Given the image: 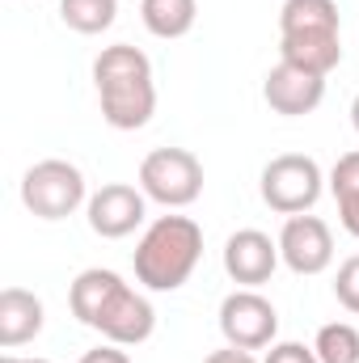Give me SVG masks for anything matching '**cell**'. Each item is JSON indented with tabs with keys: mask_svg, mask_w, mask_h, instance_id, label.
<instances>
[{
	"mask_svg": "<svg viewBox=\"0 0 359 363\" xmlns=\"http://www.w3.org/2000/svg\"><path fill=\"white\" fill-rule=\"evenodd\" d=\"M321 165L304 152H283L267 161L263 178H258V190H263V203L279 216H304L313 211V203L321 199Z\"/></svg>",
	"mask_w": 359,
	"mask_h": 363,
	"instance_id": "cell-6",
	"label": "cell"
},
{
	"mask_svg": "<svg viewBox=\"0 0 359 363\" xmlns=\"http://www.w3.org/2000/svg\"><path fill=\"white\" fill-rule=\"evenodd\" d=\"M263 363H321V359H317V351L304 347V342H270V351H267Z\"/></svg>",
	"mask_w": 359,
	"mask_h": 363,
	"instance_id": "cell-20",
	"label": "cell"
},
{
	"mask_svg": "<svg viewBox=\"0 0 359 363\" xmlns=\"http://www.w3.org/2000/svg\"><path fill=\"white\" fill-rule=\"evenodd\" d=\"M118 17V0H60V21L77 34H101Z\"/></svg>",
	"mask_w": 359,
	"mask_h": 363,
	"instance_id": "cell-16",
	"label": "cell"
},
{
	"mask_svg": "<svg viewBox=\"0 0 359 363\" xmlns=\"http://www.w3.org/2000/svg\"><path fill=\"white\" fill-rule=\"evenodd\" d=\"M89 330H97L106 342H118V347H140L153 338L157 330V308L148 304V296H140L131 283H123V274L110 283L101 308L93 313Z\"/></svg>",
	"mask_w": 359,
	"mask_h": 363,
	"instance_id": "cell-7",
	"label": "cell"
},
{
	"mask_svg": "<svg viewBox=\"0 0 359 363\" xmlns=\"http://www.w3.org/2000/svg\"><path fill=\"white\" fill-rule=\"evenodd\" d=\"M338 220H343V228L359 241V199H343L338 203Z\"/></svg>",
	"mask_w": 359,
	"mask_h": 363,
	"instance_id": "cell-22",
	"label": "cell"
},
{
	"mask_svg": "<svg viewBox=\"0 0 359 363\" xmlns=\"http://www.w3.org/2000/svg\"><path fill=\"white\" fill-rule=\"evenodd\" d=\"M140 190L153 203L182 211L203 194V161L190 148H153L140 161Z\"/></svg>",
	"mask_w": 359,
	"mask_h": 363,
	"instance_id": "cell-5",
	"label": "cell"
},
{
	"mask_svg": "<svg viewBox=\"0 0 359 363\" xmlns=\"http://www.w3.org/2000/svg\"><path fill=\"white\" fill-rule=\"evenodd\" d=\"M114 279H118V274L101 271V267H89V271H81L72 279V287H68V308H72V317H77L81 325L93 321V313L101 308V300H106V291H110Z\"/></svg>",
	"mask_w": 359,
	"mask_h": 363,
	"instance_id": "cell-15",
	"label": "cell"
},
{
	"mask_svg": "<svg viewBox=\"0 0 359 363\" xmlns=\"http://www.w3.org/2000/svg\"><path fill=\"white\" fill-rule=\"evenodd\" d=\"M93 85L101 101V118L114 131H140L157 114L153 60L131 43H114L93 60Z\"/></svg>",
	"mask_w": 359,
	"mask_h": 363,
	"instance_id": "cell-1",
	"label": "cell"
},
{
	"mask_svg": "<svg viewBox=\"0 0 359 363\" xmlns=\"http://www.w3.org/2000/svg\"><path fill=\"white\" fill-rule=\"evenodd\" d=\"M199 0H140V21L153 38H186L194 30Z\"/></svg>",
	"mask_w": 359,
	"mask_h": 363,
	"instance_id": "cell-14",
	"label": "cell"
},
{
	"mask_svg": "<svg viewBox=\"0 0 359 363\" xmlns=\"http://www.w3.org/2000/svg\"><path fill=\"white\" fill-rule=\"evenodd\" d=\"M330 190H334L338 203H343V199H359V148L355 152H343V157L334 161V169H330Z\"/></svg>",
	"mask_w": 359,
	"mask_h": 363,
	"instance_id": "cell-18",
	"label": "cell"
},
{
	"mask_svg": "<svg viewBox=\"0 0 359 363\" xmlns=\"http://www.w3.org/2000/svg\"><path fill=\"white\" fill-rule=\"evenodd\" d=\"M313 351L321 363H359V330L351 321H330L317 330Z\"/></svg>",
	"mask_w": 359,
	"mask_h": 363,
	"instance_id": "cell-17",
	"label": "cell"
},
{
	"mask_svg": "<svg viewBox=\"0 0 359 363\" xmlns=\"http://www.w3.org/2000/svg\"><path fill=\"white\" fill-rule=\"evenodd\" d=\"M0 363H51V359H38V355H34V359H21V355H4Z\"/></svg>",
	"mask_w": 359,
	"mask_h": 363,
	"instance_id": "cell-24",
	"label": "cell"
},
{
	"mask_svg": "<svg viewBox=\"0 0 359 363\" xmlns=\"http://www.w3.org/2000/svg\"><path fill=\"white\" fill-rule=\"evenodd\" d=\"M334 296H338V304H343L347 313L359 317V254L338 267V274H334Z\"/></svg>",
	"mask_w": 359,
	"mask_h": 363,
	"instance_id": "cell-19",
	"label": "cell"
},
{
	"mask_svg": "<svg viewBox=\"0 0 359 363\" xmlns=\"http://www.w3.org/2000/svg\"><path fill=\"white\" fill-rule=\"evenodd\" d=\"M279 262H283L279 258V241H270L267 233H258V228H241V233H233L224 241V271L241 287L270 283V274H275Z\"/></svg>",
	"mask_w": 359,
	"mask_h": 363,
	"instance_id": "cell-12",
	"label": "cell"
},
{
	"mask_svg": "<svg viewBox=\"0 0 359 363\" xmlns=\"http://www.w3.org/2000/svg\"><path fill=\"white\" fill-rule=\"evenodd\" d=\"M43 321H47V308L34 291H26V287H4L0 291V347L4 351H17V347L34 342L43 334Z\"/></svg>",
	"mask_w": 359,
	"mask_h": 363,
	"instance_id": "cell-13",
	"label": "cell"
},
{
	"mask_svg": "<svg viewBox=\"0 0 359 363\" xmlns=\"http://www.w3.org/2000/svg\"><path fill=\"white\" fill-rule=\"evenodd\" d=\"M279 60L330 77L343 64V30L334 0H283L279 9Z\"/></svg>",
	"mask_w": 359,
	"mask_h": 363,
	"instance_id": "cell-2",
	"label": "cell"
},
{
	"mask_svg": "<svg viewBox=\"0 0 359 363\" xmlns=\"http://www.w3.org/2000/svg\"><path fill=\"white\" fill-rule=\"evenodd\" d=\"M279 258L292 274H321L334 262V233L317 216H287L279 228Z\"/></svg>",
	"mask_w": 359,
	"mask_h": 363,
	"instance_id": "cell-9",
	"label": "cell"
},
{
	"mask_svg": "<svg viewBox=\"0 0 359 363\" xmlns=\"http://www.w3.org/2000/svg\"><path fill=\"white\" fill-rule=\"evenodd\" d=\"M203 363H258L250 351H241V347H224V351H211Z\"/></svg>",
	"mask_w": 359,
	"mask_h": 363,
	"instance_id": "cell-23",
	"label": "cell"
},
{
	"mask_svg": "<svg viewBox=\"0 0 359 363\" xmlns=\"http://www.w3.org/2000/svg\"><path fill=\"white\" fill-rule=\"evenodd\" d=\"M263 97H267V106L275 114L300 118V114H313V110L326 101V77L279 60L267 72V81H263Z\"/></svg>",
	"mask_w": 359,
	"mask_h": 363,
	"instance_id": "cell-11",
	"label": "cell"
},
{
	"mask_svg": "<svg viewBox=\"0 0 359 363\" xmlns=\"http://www.w3.org/2000/svg\"><path fill=\"white\" fill-rule=\"evenodd\" d=\"M351 127L359 131V93H355V101H351Z\"/></svg>",
	"mask_w": 359,
	"mask_h": 363,
	"instance_id": "cell-25",
	"label": "cell"
},
{
	"mask_svg": "<svg viewBox=\"0 0 359 363\" xmlns=\"http://www.w3.org/2000/svg\"><path fill=\"white\" fill-rule=\"evenodd\" d=\"M81 363H131V355H127V347H118V342H101V347L85 351Z\"/></svg>",
	"mask_w": 359,
	"mask_h": 363,
	"instance_id": "cell-21",
	"label": "cell"
},
{
	"mask_svg": "<svg viewBox=\"0 0 359 363\" xmlns=\"http://www.w3.org/2000/svg\"><path fill=\"white\" fill-rule=\"evenodd\" d=\"M220 334L228 347L241 351H267L279 334V313L258 287H237L220 304Z\"/></svg>",
	"mask_w": 359,
	"mask_h": 363,
	"instance_id": "cell-8",
	"label": "cell"
},
{
	"mask_svg": "<svg viewBox=\"0 0 359 363\" xmlns=\"http://www.w3.org/2000/svg\"><path fill=\"white\" fill-rule=\"evenodd\" d=\"M21 203L38 220H68L72 211H81L89 203V186H85V174L72 161L47 157V161H38V165L26 169V178H21Z\"/></svg>",
	"mask_w": 359,
	"mask_h": 363,
	"instance_id": "cell-4",
	"label": "cell"
},
{
	"mask_svg": "<svg viewBox=\"0 0 359 363\" xmlns=\"http://www.w3.org/2000/svg\"><path fill=\"white\" fill-rule=\"evenodd\" d=\"M85 216H89V228L106 241H123L131 237L144 216H148V194L140 186H127V182H106L101 190H93L89 203H85Z\"/></svg>",
	"mask_w": 359,
	"mask_h": 363,
	"instance_id": "cell-10",
	"label": "cell"
},
{
	"mask_svg": "<svg viewBox=\"0 0 359 363\" xmlns=\"http://www.w3.org/2000/svg\"><path fill=\"white\" fill-rule=\"evenodd\" d=\"M199 258H203V228L190 216H157L144 228L131 267L148 291H178L194 274Z\"/></svg>",
	"mask_w": 359,
	"mask_h": 363,
	"instance_id": "cell-3",
	"label": "cell"
}]
</instances>
